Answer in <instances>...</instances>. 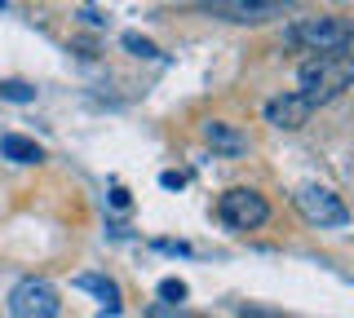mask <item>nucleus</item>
I'll use <instances>...</instances> for the list:
<instances>
[{
	"label": "nucleus",
	"mask_w": 354,
	"mask_h": 318,
	"mask_svg": "<svg viewBox=\"0 0 354 318\" xmlns=\"http://www.w3.org/2000/svg\"><path fill=\"white\" fill-rule=\"evenodd\" d=\"M297 80H301V97L310 106H328V102H337V97L354 84V58L346 49L315 53V58L301 67Z\"/></svg>",
	"instance_id": "1"
},
{
	"label": "nucleus",
	"mask_w": 354,
	"mask_h": 318,
	"mask_svg": "<svg viewBox=\"0 0 354 318\" xmlns=\"http://www.w3.org/2000/svg\"><path fill=\"white\" fill-rule=\"evenodd\" d=\"M199 14H213L221 23H235V27H261L274 23L292 9V0H199Z\"/></svg>",
	"instance_id": "2"
},
{
	"label": "nucleus",
	"mask_w": 354,
	"mask_h": 318,
	"mask_svg": "<svg viewBox=\"0 0 354 318\" xmlns=\"http://www.w3.org/2000/svg\"><path fill=\"white\" fill-rule=\"evenodd\" d=\"M288 40L315 49V53H332V49H350L354 31L346 23H337V18H297L288 27Z\"/></svg>",
	"instance_id": "3"
},
{
	"label": "nucleus",
	"mask_w": 354,
	"mask_h": 318,
	"mask_svg": "<svg viewBox=\"0 0 354 318\" xmlns=\"http://www.w3.org/2000/svg\"><path fill=\"white\" fill-rule=\"evenodd\" d=\"M217 217L230 230H257V226L270 221V203L257 190H248V186H235V190H226L217 199Z\"/></svg>",
	"instance_id": "4"
},
{
	"label": "nucleus",
	"mask_w": 354,
	"mask_h": 318,
	"mask_svg": "<svg viewBox=\"0 0 354 318\" xmlns=\"http://www.w3.org/2000/svg\"><path fill=\"white\" fill-rule=\"evenodd\" d=\"M62 310L58 301V288L44 279H22L14 283V292H9V314L14 318H53Z\"/></svg>",
	"instance_id": "5"
},
{
	"label": "nucleus",
	"mask_w": 354,
	"mask_h": 318,
	"mask_svg": "<svg viewBox=\"0 0 354 318\" xmlns=\"http://www.w3.org/2000/svg\"><path fill=\"white\" fill-rule=\"evenodd\" d=\"M297 212H301L310 226H319V230L350 221V208L341 203L328 186H306V190H297Z\"/></svg>",
	"instance_id": "6"
},
{
	"label": "nucleus",
	"mask_w": 354,
	"mask_h": 318,
	"mask_svg": "<svg viewBox=\"0 0 354 318\" xmlns=\"http://www.w3.org/2000/svg\"><path fill=\"white\" fill-rule=\"evenodd\" d=\"M310 111H315V106H310L301 93H283V97H270V102H266V119H270L274 128H288V133L301 128L310 119Z\"/></svg>",
	"instance_id": "7"
},
{
	"label": "nucleus",
	"mask_w": 354,
	"mask_h": 318,
	"mask_svg": "<svg viewBox=\"0 0 354 318\" xmlns=\"http://www.w3.org/2000/svg\"><path fill=\"white\" fill-rule=\"evenodd\" d=\"M199 137H204L213 150H221V155H243V150H248V137H243L235 124H226V119H204Z\"/></svg>",
	"instance_id": "8"
},
{
	"label": "nucleus",
	"mask_w": 354,
	"mask_h": 318,
	"mask_svg": "<svg viewBox=\"0 0 354 318\" xmlns=\"http://www.w3.org/2000/svg\"><path fill=\"white\" fill-rule=\"evenodd\" d=\"M71 283L80 292H93L97 301H102V314H120V310H124V296H120V288L106 279V274H75Z\"/></svg>",
	"instance_id": "9"
},
{
	"label": "nucleus",
	"mask_w": 354,
	"mask_h": 318,
	"mask_svg": "<svg viewBox=\"0 0 354 318\" xmlns=\"http://www.w3.org/2000/svg\"><path fill=\"white\" fill-rule=\"evenodd\" d=\"M0 155L14 159V163H40L44 150L31 137H22V133H5V137H0Z\"/></svg>",
	"instance_id": "10"
},
{
	"label": "nucleus",
	"mask_w": 354,
	"mask_h": 318,
	"mask_svg": "<svg viewBox=\"0 0 354 318\" xmlns=\"http://www.w3.org/2000/svg\"><path fill=\"white\" fill-rule=\"evenodd\" d=\"M0 97H5V102L27 106V102H36V89H31L27 80H0Z\"/></svg>",
	"instance_id": "11"
},
{
	"label": "nucleus",
	"mask_w": 354,
	"mask_h": 318,
	"mask_svg": "<svg viewBox=\"0 0 354 318\" xmlns=\"http://www.w3.org/2000/svg\"><path fill=\"white\" fill-rule=\"evenodd\" d=\"M124 49L133 58H160V49H155L147 36H138V31H124Z\"/></svg>",
	"instance_id": "12"
},
{
	"label": "nucleus",
	"mask_w": 354,
	"mask_h": 318,
	"mask_svg": "<svg viewBox=\"0 0 354 318\" xmlns=\"http://www.w3.org/2000/svg\"><path fill=\"white\" fill-rule=\"evenodd\" d=\"M160 296H164L169 305H182V301H186V283H182V279H164V283H160Z\"/></svg>",
	"instance_id": "13"
},
{
	"label": "nucleus",
	"mask_w": 354,
	"mask_h": 318,
	"mask_svg": "<svg viewBox=\"0 0 354 318\" xmlns=\"http://www.w3.org/2000/svg\"><path fill=\"white\" fill-rule=\"evenodd\" d=\"M111 203H115V208H129V190H124V186H115V190H111Z\"/></svg>",
	"instance_id": "14"
},
{
	"label": "nucleus",
	"mask_w": 354,
	"mask_h": 318,
	"mask_svg": "<svg viewBox=\"0 0 354 318\" xmlns=\"http://www.w3.org/2000/svg\"><path fill=\"white\" fill-rule=\"evenodd\" d=\"M160 181H164V186H169V190H177V186H182L186 177H182V172H164V177H160Z\"/></svg>",
	"instance_id": "15"
}]
</instances>
